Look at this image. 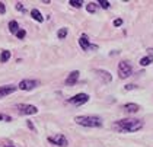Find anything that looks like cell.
<instances>
[{
  "label": "cell",
  "instance_id": "1",
  "mask_svg": "<svg viewBox=\"0 0 153 147\" xmlns=\"http://www.w3.org/2000/svg\"><path fill=\"white\" fill-rule=\"evenodd\" d=\"M144 127V122L141 120L136 118H124V120H118L112 124V128L118 133H136Z\"/></svg>",
  "mask_w": 153,
  "mask_h": 147
},
{
  "label": "cell",
  "instance_id": "2",
  "mask_svg": "<svg viewBox=\"0 0 153 147\" xmlns=\"http://www.w3.org/2000/svg\"><path fill=\"white\" fill-rule=\"evenodd\" d=\"M74 122L82 127H92V128H99L102 127V118L96 115H79L74 118Z\"/></svg>",
  "mask_w": 153,
  "mask_h": 147
},
{
  "label": "cell",
  "instance_id": "3",
  "mask_svg": "<svg viewBox=\"0 0 153 147\" xmlns=\"http://www.w3.org/2000/svg\"><path fill=\"white\" fill-rule=\"evenodd\" d=\"M16 109L19 115H35L38 112V108L35 105H29V103H18Z\"/></svg>",
  "mask_w": 153,
  "mask_h": 147
},
{
  "label": "cell",
  "instance_id": "4",
  "mask_svg": "<svg viewBox=\"0 0 153 147\" xmlns=\"http://www.w3.org/2000/svg\"><path fill=\"white\" fill-rule=\"evenodd\" d=\"M131 73H133V67H131L130 61H120V64H118V74H120V77L121 79H127V77L131 76Z\"/></svg>",
  "mask_w": 153,
  "mask_h": 147
},
{
  "label": "cell",
  "instance_id": "5",
  "mask_svg": "<svg viewBox=\"0 0 153 147\" xmlns=\"http://www.w3.org/2000/svg\"><path fill=\"white\" fill-rule=\"evenodd\" d=\"M48 141H50L51 144L59 146V147H67V144H69V140L66 138L64 134H61V133L54 134V136H50L48 137Z\"/></svg>",
  "mask_w": 153,
  "mask_h": 147
},
{
  "label": "cell",
  "instance_id": "6",
  "mask_svg": "<svg viewBox=\"0 0 153 147\" xmlns=\"http://www.w3.org/2000/svg\"><path fill=\"white\" fill-rule=\"evenodd\" d=\"M39 85V82L38 80H32V79H24L22 82H19V85H18V89H21V91H32V89H35L36 86Z\"/></svg>",
  "mask_w": 153,
  "mask_h": 147
},
{
  "label": "cell",
  "instance_id": "7",
  "mask_svg": "<svg viewBox=\"0 0 153 147\" xmlns=\"http://www.w3.org/2000/svg\"><path fill=\"white\" fill-rule=\"evenodd\" d=\"M89 95L88 93H77V95H74V96H71L70 99H69V103L71 105H76V106H80L83 103H86V102H89Z\"/></svg>",
  "mask_w": 153,
  "mask_h": 147
},
{
  "label": "cell",
  "instance_id": "8",
  "mask_svg": "<svg viewBox=\"0 0 153 147\" xmlns=\"http://www.w3.org/2000/svg\"><path fill=\"white\" fill-rule=\"evenodd\" d=\"M18 91V86H15V85H4V86H0V98H3V96H7V95H10L13 92Z\"/></svg>",
  "mask_w": 153,
  "mask_h": 147
},
{
  "label": "cell",
  "instance_id": "9",
  "mask_svg": "<svg viewBox=\"0 0 153 147\" xmlns=\"http://www.w3.org/2000/svg\"><path fill=\"white\" fill-rule=\"evenodd\" d=\"M79 70H74V71H71L70 74H69V77L66 79V85L67 86H73V85H76L77 83V80H79Z\"/></svg>",
  "mask_w": 153,
  "mask_h": 147
},
{
  "label": "cell",
  "instance_id": "10",
  "mask_svg": "<svg viewBox=\"0 0 153 147\" xmlns=\"http://www.w3.org/2000/svg\"><path fill=\"white\" fill-rule=\"evenodd\" d=\"M123 109L124 111H127L128 114H136V112H139L140 111V106L137 105V103H126V105H123Z\"/></svg>",
  "mask_w": 153,
  "mask_h": 147
},
{
  "label": "cell",
  "instance_id": "11",
  "mask_svg": "<svg viewBox=\"0 0 153 147\" xmlns=\"http://www.w3.org/2000/svg\"><path fill=\"white\" fill-rule=\"evenodd\" d=\"M79 44L82 47V50H89V47H91V41H89V38H88V35L86 34H82L80 35V38H79Z\"/></svg>",
  "mask_w": 153,
  "mask_h": 147
},
{
  "label": "cell",
  "instance_id": "12",
  "mask_svg": "<svg viewBox=\"0 0 153 147\" xmlns=\"http://www.w3.org/2000/svg\"><path fill=\"white\" fill-rule=\"evenodd\" d=\"M95 73H98L101 77H104V82H105V83H109V82L112 80V76H111L106 70H99V68H96V70H95Z\"/></svg>",
  "mask_w": 153,
  "mask_h": 147
},
{
  "label": "cell",
  "instance_id": "13",
  "mask_svg": "<svg viewBox=\"0 0 153 147\" xmlns=\"http://www.w3.org/2000/svg\"><path fill=\"white\" fill-rule=\"evenodd\" d=\"M31 18H32L34 21H36V22H42V21H44V16L41 15V12L38 10V9H32V10H31Z\"/></svg>",
  "mask_w": 153,
  "mask_h": 147
},
{
  "label": "cell",
  "instance_id": "14",
  "mask_svg": "<svg viewBox=\"0 0 153 147\" xmlns=\"http://www.w3.org/2000/svg\"><path fill=\"white\" fill-rule=\"evenodd\" d=\"M10 57H12V53H10L9 50H3L1 54H0V61H1V63H7V61L10 60Z\"/></svg>",
  "mask_w": 153,
  "mask_h": 147
},
{
  "label": "cell",
  "instance_id": "15",
  "mask_svg": "<svg viewBox=\"0 0 153 147\" xmlns=\"http://www.w3.org/2000/svg\"><path fill=\"white\" fill-rule=\"evenodd\" d=\"M7 28H9V31H10L12 34H15V35H16V32L21 29V28H19V23L16 22V21H10L9 25H7Z\"/></svg>",
  "mask_w": 153,
  "mask_h": 147
},
{
  "label": "cell",
  "instance_id": "16",
  "mask_svg": "<svg viewBox=\"0 0 153 147\" xmlns=\"http://www.w3.org/2000/svg\"><path fill=\"white\" fill-rule=\"evenodd\" d=\"M152 63H153V56H146L140 60V66H143V67H146V66H149Z\"/></svg>",
  "mask_w": 153,
  "mask_h": 147
},
{
  "label": "cell",
  "instance_id": "17",
  "mask_svg": "<svg viewBox=\"0 0 153 147\" xmlns=\"http://www.w3.org/2000/svg\"><path fill=\"white\" fill-rule=\"evenodd\" d=\"M69 34V29L67 28H60L59 32H57V36H59V39H64L66 36Z\"/></svg>",
  "mask_w": 153,
  "mask_h": 147
},
{
  "label": "cell",
  "instance_id": "18",
  "mask_svg": "<svg viewBox=\"0 0 153 147\" xmlns=\"http://www.w3.org/2000/svg\"><path fill=\"white\" fill-rule=\"evenodd\" d=\"M98 9V6H96V3H89L88 6H86V10L89 12V13H95Z\"/></svg>",
  "mask_w": 153,
  "mask_h": 147
},
{
  "label": "cell",
  "instance_id": "19",
  "mask_svg": "<svg viewBox=\"0 0 153 147\" xmlns=\"http://www.w3.org/2000/svg\"><path fill=\"white\" fill-rule=\"evenodd\" d=\"M69 4H71L73 7H77V9H79V7H82L83 1H80V0H77V1H76V0H70V1H69Z\"/></svg>",
  "mask_w": 153,
  "mask_h": 147
},
{
  "label": "cell",
  "instance_id": "20",
  "mask_svg": "<svg viewBox=\"0 0 153 147\" xmlns=\"http://www.w3.org/2000/svg\"><path fill=\"white\" fill-rule=\"evenodd\" d=\"M0 121L10 122V121H12V117H10V115H7V114H0Z\"/></svg>",
  "mask_w": 153,
  "mask_h": 147
},
{
  "label": "cell",
  "instance_id": "21",
  "mask_svg": "<svg viewBox=\"0 0 153 147\" xmlns=\"http://www.w3.org/2000/svg\"><path fill=\"white\" fill-rule=\"evenodd\" d=\"M109 4H111V3H109L108 0H101V1H99V6H101L102 9H109Z\"/></svg>",
  "mask_w": 153,
  "mask_h": 147
},
{
  "label": "cell",
  "instance_id": "22",
  "mask_svg": "<svg viewBox=\"0 0 153 147\" xmlns=\"http://www.w3.org/2000/svg\"><path fill=\"white\" fill-rule=\"evenodd\" d=\"M16 36H18V39H24L25 36H26V32H25V29H19V31L16 32Z\"/></svg>",
  "mask_w": 153,
  "mask_h": 147
},
{
  "label": "cell",
  "instance_id": "23",
  "mask_svg": "<svg viewBox=\"0 0 153 147\" xmlns=\"http://www.w3.org/2000/svg\"><path fill=\"white\" fill-rule=\"evenodd\" d=\"M26 125H28V128H31L34 133H36V128H35V125H34V122L29 120V121H26Z\"/></svg>",
  "mask_w": 153,
  "mask_h": 147
},
{
  "label": "cell",
  "instance_id": "24",
  "mask_svg": "<svg viewBox=\"0 0 153 147\" xmlns=\"http://www.w3.org/2000/svg\"><path fill=\"white\" fill-rule=\"evenodd\" d=\"M15 7H16V10H19V12H25L24 4H22V3H19V1L16 3V6H15Z\"/></svg>",
  "mask_w": 153,
  "mask_h": 147
},
{
  "label": "cell",
  "instance_id": "25",
  "mask_svg": "<svg viewBox=\"0 0 153 147\" xmlns=\"http://www.w3.org/2000/svg\"><path fill=\"white\" fill-rule=\"evenodd\" d=\"M136 88H137L136 85H127V86H124L126 91H133V89H136Z\"/></svg>",
  "mask_w": 153,
  "mask_h": 147
},
{
  "label": "cell",
  "instance_id": "26",
  "mask_svg": "<svg viewBox=\"0 0 153 147\" xmlns=\"http://www.w3.org/2000/svg\"><path fill=\"white\" fill-rule=\"evenodd\" d=\"M121 25H123V19H120V18H118V19L114 21V26H121Z\"/></svg>",
  "mask_w": 153,
  "mask_h": 147
},
{
  "label": "cell",
  "instance_id": "27",
  "mask_svg": "<svg viewBox=\"0 0 153 147\" xmlns=\"http://www.w3.org/2000/svg\"><path fill=\"white\" fill-rule=\"evenodd\" d=\"M4 12H6V6H4V3H1V1H0V13L3 15Z\"/></svg>",
  "mask_w": 153,
  "mask_h": 147
},
{
  "label": "cell",
  "instance_id": "28",
  "mask_svg": "<svg viewBox=\"0 0 153 147\" xmlns=\"http://www.w3.org/2000/svg\"><path fill=\"white\" fill-rule=\"evenodd\" d=\"M3 147H16V146H13V144H4Z\"/></svg>",
  "mask_w": 153,
  "mask_h": 147
}]
</instances>
